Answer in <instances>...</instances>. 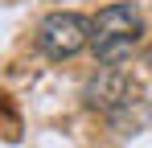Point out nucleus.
<instances>
[{"label": "nucleus", "mask_w": 152, "mask_h": 148, "mask_svg": "<svg viewBox=\"0 0 152 148\" xmlns=\"http://www.w3.org/2000/svg\"><path fill=\"white\" fill-rule=\"evenodd\" d=\"M144 37V17L136 4H107L91 21V49L103 66H119Z\"/></svg>", "instance_id": "obj_1"}, {"label": "nucleus", "mask_w": 152, "mask_h": 148, "mask_svg": "<svg viewBox=\"0 0 152 148\" xmlns=\"http://www.w3.org/2000/svg\"><path fill=\"white\" fill-rule=\"evenodd\" d=\"M86 99H91V107L111 111V107H119V103H127V99H132V82H127L115 66H103V70L86 82Z\"/></svg>", "instance_id": "obj_3"}, {"label": "nucleus", "mask_w": 152, "mask_h": 148, "mask_svg": "<svg viewBox=\"0 0 152 148\" xmlns=\"http://www.w3.org/2000/svg\"><path fill=\"white\" fill-rule=\"evenodd\" d=\"M91 45V21L78 12H50L37 29V49L45 58H74Z\"/></svg>", "instance_id": "obj_2"}]
</instances>
